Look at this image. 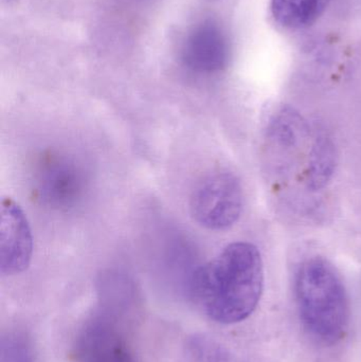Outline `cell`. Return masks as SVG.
Instances as JSON below:
<instances>
[{
    "mask_svg": "<svg viewBox=\"0 0 361 362\" xmlns=\"http://www.w3.org/2000/svg\"><path fill=\"white\" fill-rule=\"evenodd\" d=\"M264 287L260 250L247 242L231 243L191 276L190 293L214 322L235 325L256 310Z\"/></svg>",
    "mask_w": 361,
    "mask_h": 362,
    "instance_id": "1",
    "label": "cell"
},
{
    "mask_svg": "<svg viewBox=\"0 0 361 362\" xmlns=\"http://www.w3.org/2000/svg\"><path fill=\"white\" fill-rule=\"evenodd\" d=\"M295 296L303 327L324 344L341 341L350 323L347 289L335 266L324 257H309L297 269Z\"/></svg>",
    "mask_w": 361,
    "mask_h": 362,
    "instance_id": "2",
    "label": "cell"
},
{
    "mask_svg": "<svg viewBox=\"0 0 361 362\" xmlns=\"http://www.w3.org/2000/svg\"><path fill=\"white\" fill-rule=\"evenodd\" d=\"M106 302L83 323L70 353L71 362H142L129 339L124 310Z\"/></svg>",
    "mask_w": 361,
    "mask_h": 362,
    "instance_id": "3",
    "label": "cell"
},
{
    "mask_svg": "<svg viewBox=\"0 0 361 362\" xmlns=\"http://www.w3.org/2000/svg\"><path fill=\"white\" fill-rule=\"evenodd\" d=\"M36 200L54 210L78 206L88 189V175L74 157L57 151L42 153L31 172Z\"/></svg>",
    "mask_w": 361,
    "mask_h": 362,
    "instance_id": "4",
    "label": "cell"
},
{
    "mask_svg": "<svg viewBox=\"0 0 361 362\" xmlns=\"http://www.w3.org/2000/svg\"><path fill=\"white\" fill-rule=\"evenodd\" d=\"M244 206L239 178L226 170L212 172L197 183L190 197L193 219L206 229L220 231L232 227Z\"/></svg>",
    "mask_w": 361,
    "mask_h": 362,
    "instance_id": "5",
    "label": "cell"
},
{
    "mask_svg": "<svg viewBox=\"0 0 361 362\" xmlns=\"http://www.w3.org/2000/svg\"><path fill=\"white\" fill-rule=\"evenodd\" d=\"M33 255V236L23 209L11 197L0 206V269L4 276L21 274Z\"/></svg>",
    "mask_w": 361,
    "mask_h": 362,
    "instance_id": "6",
    "label": "cell"
},
{
    "mask_svg": "<svg viewBox=\"0 0 361 362\" xmlns=\"http://www.w3.org/2000/svg\"><path fill=\"white\" fill-rule=\"evenodd\" d=\"M228 45L222 30L212 23L197 25L184 40L182 50L184 65L196 74L220 71L228 61Z\"/></svg>",
    "mask_w": 361,
    "mask_h": 362,
    "instance_id": "7",
    "label": "cell"
},
{
    "mask_svg": "<svg viewBox=\"0 0 361 362\" xmlns=\"http://www.w3.org/2000/svg\"><path fill=\"white\" fill-rule=\"evenodd\" d=\"M337 158L333 140L324 132H317L305 165L304 183L309 191H322L330 183L336 171Z\"/></svg>",
    "mask_w": 361,
    "mask_h": 362,
    "instance_id": "8",
    "label": "cell"
},
{
    "mask_svg": "<svg viewBox=\"0 0 361 362\" xmlns=\"http://www.w3.org/2000/svg\"><path fill=\"white\" fill-rule=\"evenodd\" d=\"M331 0H271L276 21L288 29H303L313 25Z\"/></svg>",
    "mask_w": 361,
    "mask_h": 362,
    "instance_id": "9",
    "label": "cell"
},
{
    "mask_svg": "<svg viewBox=\"0 0 361 362\" xmlns=\"http://www.w3.org/2000/svg\"><path fill=\"white\" fill-rule=\"evenodd\" d=\"M307 131L302 117L290 107L276 112L268 123L269 138L282 148H296L304 140Z\"/></svg>",
    "mask_w": 361,
    "mask_h": 362,
    "instance_id": "10",
    "label": "cell"
},
{
    "mask_svg": "<svg viewBox=\"0 0 361 362\" xmlns=\"http://www.w3.org/2000/svg\"><path fill=\"white\" fill-rule=\"evenodd\" d=\"M179 362H239L224 344L206 335L187 340Z\"/></svg>",
    "mask_w": 361,
    "mask_h": 362,
    "instance_id": "11",
    "label": "cell"
},
{
    "mask_svg": "<svg viewBox=\"0 0 361 362\" xmlns=\"http://www.w3.org/2000/svg\"><path fill=\"white\" fill-rule=\"evenodd\" d=\"M0 362H37L31 337L20 329L6 332L1 338Z\"/></svg>",
    "mask_w": 361,
    "mask_h": 362,
    "instance_id": "12",
    "label": "cell"
}]
</instances>
